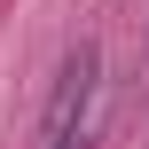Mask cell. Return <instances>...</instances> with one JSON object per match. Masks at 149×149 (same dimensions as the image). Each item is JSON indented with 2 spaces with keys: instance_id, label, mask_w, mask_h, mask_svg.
Wrapping results in <instances>:
<instances>
[{
  "instance_id": "obj_1",
  "label": "cell",
  "mask_w": 149,
  "mask_h": 149,
  "mask_svg": "<svg viewBox=\"0 0 149 149\" xmlns=\"http://www.w3.org/2000/svg\"><path fill=\"white\" fill-rule=\"evenodd\" d=\"M94 86H102V47H94V39H79V47L63 55L55 86H47L39 141H63V134H79V126H86V102H94Z\"/></svg>"
},
{
  "instance_id": "obj_2",
  "label": "cell",
  "mask_w": 149,
  "mask_h": 149,
  "mask_svg": "<svg viewBox=\"0 0 149 149\" xmlns=\"http://www.w3.org/2000/svg\"><path fill=\"white\" fill-rule=\"evenodd\" d=\"M39 149H86V126H79V134H63V141H39Z\"/></svg>"
}]
</instances>
